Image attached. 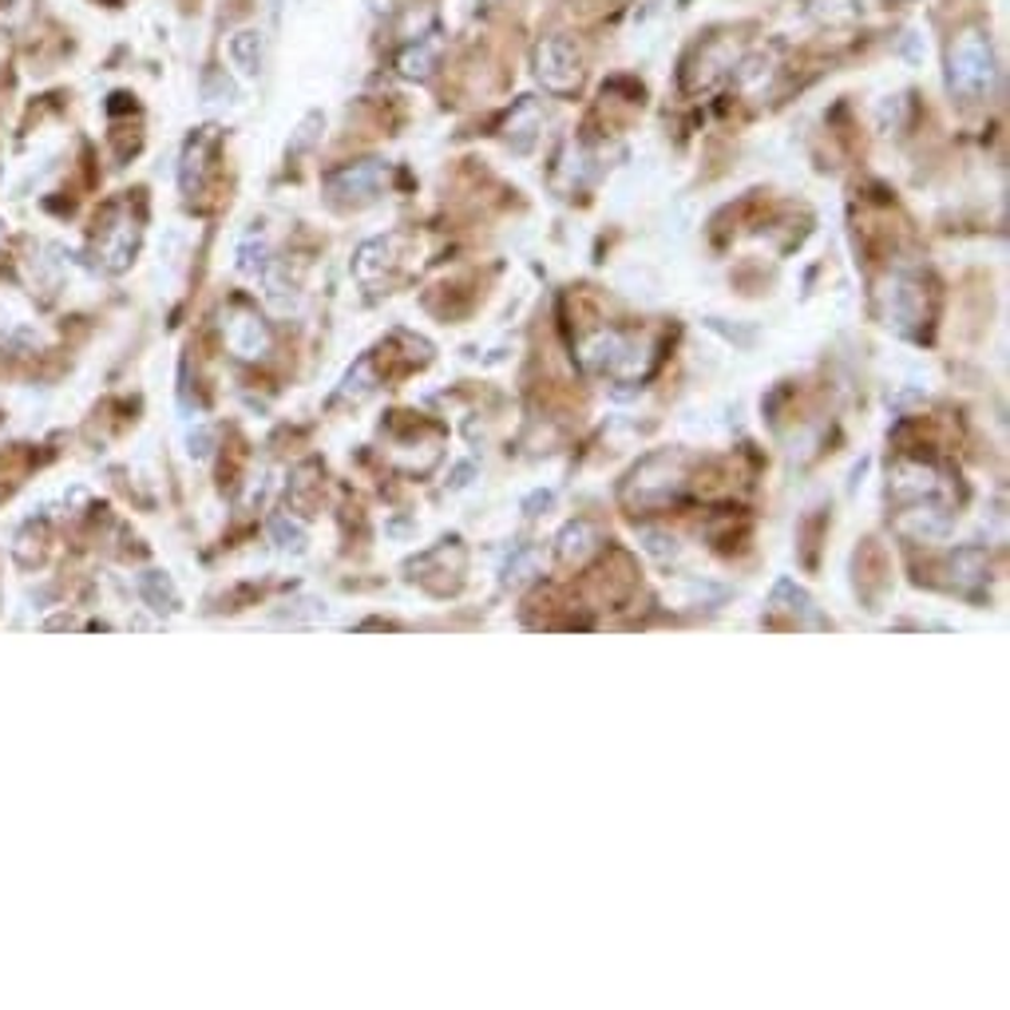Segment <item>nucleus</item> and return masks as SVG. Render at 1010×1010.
Returning <instances> with one entry per match:
<instances>
[{"instance_id": "nucleus-1", "label": "nucleus", "mask_w": 1010, "mask_h": 1010, "mask_svg": "<svg viewBox=\"0 0 1010 1010\" xmlns=\"http://www.w3.org/2000/svg\"><path fill=\"white\" fill-rule=\"evenodd\" d=\"M999 79V60L995 44L982 29H963L947 44V92L963 104H979L995 92Z\"/></svg>"}, {"instance_id": "nucleus-2", "label": "nucleus", "mask_w": 1010, "mask_h": 1010, "mask_svg": "<svg viewBox=\"0 0 1010 1010\" xmlns=\"http://www.w3.org/2000/svg\"><path fill=\"white\" fill-rule=\"evenodd\" d=\"M531 67L543 92L551 96H575L583 87V52L571 36H543L531 52Z\"/></svg>"}, {"instance_id": "nucleus-3", "label": "nucleus", "mask_w": 1010, "mask_h": 1010, "mask_svg": "<svg viewBox=\"0 0 1010 1010\" xmlns=\"http://www.w3.org/2000/svg\"><path fill=\"white\" fill-rule=\"evenodd\" d=\"M682 464L685 460L678 453L650 456L642 468H635V476H630V483H626V491H623V500L630 503V508H666L685 483Z\"/></svg>"}, {"instance_id": "nucleus-4", "label": "nucleus", "mask_w": 1010, "mask_h": 1010, "mask_svg": "<svg viewBox=\"0 0 1010 1010\" xmlns=\"http://www.w3.org/2000/svg\"><path fill=\"white\" fill-rule=\"evenodd\" d=\"M389 183V167L381 159H357V163L337 167L326 174V191L341 206H365V202L381 199Z\"/></svg>"}, {"instance_id": "nucleus-5", "label": "nucleus", "mask_w": 1010, "mask_h": 1010, "mask_svg": "<svg viewBox=\"0 0 1010 1010\" xmlns=\"http://www.w3.org/2000/svg\"><path fill=\"white\" fill-rule=\"evenodd\" d=\"M880 313H884L887 326H895L900 333H912V326L927 318V301H924V281L907 278V274H892L880 286Z\"/></svg>"}, {"instance_id": "nucleus-6", "label": "nucleus", "mask_w": 1010, "mask_h": 1010, "mask_svg": "<svg viewBox=\"0 0 1010 1010\" xmlns=\"http://www.w3.org/2000/svg\"><path fill=\"white\" fill-rule=\"evenodd\" d=\"M135 251H139V219H131L127 206H111L107 222L96 234V262L104 269H111V274H119L135 258Z\"/></svg>"}, {"instance_id": "nucleus-7", "label": "nucleus", "mask_w": 1010, "mask_h": 1010, "mask_svg": "<svg viewBox=\"0 0 1010 1010\" xmlns=\"http://www.w3.org/2000/svg\"><path fill=\"white\" fill-rule=\"evenodd\" d=\"M543 124H547V111H543V104H539V99H520V104L511 107L508 124H503V139H508L511 151L528 155L531 147H535Z\"/></svg>"}, {"instance_id": "nucleus-8", "label": "nucleus", "mask_w": 1010, "mask_h": 1010, "mask_svg": "<svg viewBox=\"0 0 1010 1010\" xmlns=\"http://www.w3.org/2000/svg\"><path fill=\"white\" fill-rule=\"evenodd\" d=\"M214 143H219V135H214V127H206V131H199L187 143L183 151V167H179V187H183V194H199L202 187H206V171H211V155H214Z\"/></svg>"}, {"instance_id": "nucleus-9", "label": "nucleus", "mask_w": 1010, "mask_h": 1010, "mask_svg": "<svg viewBox=\"0 0 1010 1010\" xmlns=\"http://www.w3.org/2000/svg\"><path fill=\"white\" fill-rule=\"evenodd\" d=\"M226 56L242 79H258L266 67V36L258 29H238L226 40Z\"/></svg>"}, {"instance_id": "nucleus-10", "label": "nucleus", "mask_w": 1010, "mask_h": 1010, "mask_svg": "<svg viewBox=\"0 0 1010 1010\" xmlns=\"http://www.w3.org/2000/svg\"><path fill=\"white\" fill-rule=\"evenodd\" d=\"M440 64V36L428 32V36L408 40L401 52H396V72L404 79H428Z\"/></svg>"}, {"instance_id": "nucleus-11", "label": "nucleus", "mask_w": 1010, "mask_h": 1010, "mask_svg": "<svg viewBox=\"0 0 1010 1010\" xmlns=\"http://www.w3.org/2000/svg\"><path fill=\"white\" fill-rule=\"evenodd\" d=\"M733 76H737V87L745 92V96H765L769 84L777 79V52L773 49L749 52V56L733 67Z\"/></svg>"}, {"instance_id": "nucleus-12", "label": "nucleus", "mask_w": 1010, "mask_h": 1010, "mask_svg": "<svg viewBox=\"0 0 1010 1010\" xmlns=\"http://www.w3.org/2000/svg\"><path fill=\"white\" fill-rule=\"evenodd\" d=\"M226 341H231V349L242 357H258L262 349L269 345L262 321L254 318V313H246V309H234L231 313V321H226Z\"/></svg>"}, {"instance_id": "nucleus-13", "label": "nucleus", "mask_w": 1010, "mask_h": 1010, "mask_svg": "<svg viewBox=\"0 0 1010 1010\" xmlns=\"http://www.w3.org/2000/svg\"><path fill=\"white\" fill-rule=\"evenodd\" d=\"M595 531H591V523H571L563 535H559V559L563 563H575V567H583L587 563V555H595L598 543H595Z\"/></svg>"}, {"instance_id": "nucleus-14", "label": "nucleus", "mask_w": 1010, "mask_h": 1010, "mask_svg": "<svg viewBox=\"0 0 1010 1010\" xmlns=\"http://www.w3.org/2000/svg\"><path fill=\"white\" fill-rule=\"evenodd\" d=\"M326 127V116L321 111H309L306 119H301V127H298V139H294V151H306L313 139H318V131Z\"/></svg>"}, {"instance_id": "nucleus-15", "label": "nucleus", "mask_w": 1010, "mask_h": 1010, "mask_svg": "<svg viewBox=\"0 0 1010 1010\" xmlns=\"http://www.w3.org/2000/svg\"><path fill=\"white\" fill-rule=\"evenodd\" d=\"M206 99H211V104H234V84L222 76V72H211V76H206Z\"/></svg>"}, {"instance_id": "nucleus-16", "label": "nucleus", "mask_w": 1010, "mask_h": 1010, "mask_svg": "<svg viewBox=\"0 0 1010 1010\" xmlns=\"http://www.w3.org/2000/svg\"><path fill=\"white\" fill-rule=\"evenodd\" d=\"M365 4H369L373 17H393L396 12V0H365Z\"/></svg>"}, {"instance_id": "nucleus-17", "label": "nucleus", "mask_w": 1010, "mask_h": 1010, "mask_svg": "<svg viewBox=\"0 0 1010 1010\" xmlns=\"http://www.w3.org/2000/svg\"><path fill=\"white\" fill-rule=\"evenodd\" d=\"M503 0H483V9H500Z\"/></svg>"}, {"instance_id": "nucleus-18", "label": "nucleus", "mask_w": 1010, "mask_h": 1010, "mask_svg": "<svg viewBox=\"0 0 1010 1010\" xmlns=\"http://www.w3.org/2000/svg\"><path fill=\"white\" fill-rule=\"evenodd\" d=\"M0 238H4V226H0Z\"/></svg>"}]
</instances>
